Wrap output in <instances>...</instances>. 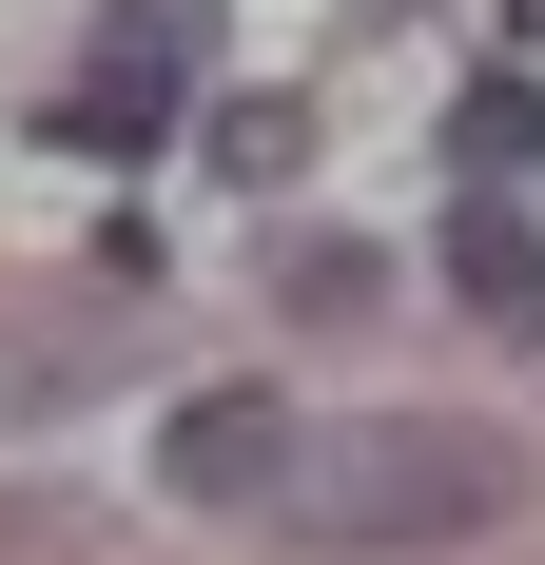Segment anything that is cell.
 I'll list each match as a JSON object with an SVG mask.
<instances>
[{"label":"cell","instance_id":"5","mask_svg":"<svg viewBox=\"0 0 545 565\" xmlns=\"http://www.w3.org/2000/svg\"><path fill=\"white\" fill-rule=\"evenodd\" d=\"M195 175H215V195H292V175H312V98H215L195 117Z\"/></svg>","mask_w":545,"mask_h":565},{"label":"cell","instance_id":"1","mask_svg":"<svg viewBox=\"0 0 545 565\" xmlns=\"http://www.w3.org/2000/svg\"><path fill=\"white\" fill-rule=\"evenodd\" d=\"M506 429H468V409H371V429H292V468H272V526H312V546H468V526H506Z\"/></svg>","mask_w":545,"mask_h":565},{"label":"cell","instance_id":"7","mask_svg":"<svg viewBox=\"0 0 545 565\" xmlns=\"http://www.w3.org/2000/svg\"><path fill=\"white\" fill-rule=\"evenodd\" d=\"M98 40H117V58H175V78H195V58H215V0H117Z\"/></svg>","mask_w":545,"mask_h":565},{"label":"cell","instance_id":"6","mask_svg":"<svg viewBox=\"0 0 545 565\" xmlns=\"http://www.w3.org/2000/svg\"><path fill=\"white\" fill-rule=\"evenodd\" d=\"M448 175H468V195L545 175V78H468V98H448Z\"/></svg>","mask_w":545,"mask_h":565},{"label":"cell","instance_id":"4","mask_svg":"<svg viewBox=\"0 0 545 565\" xmlns=\"http://www.w3.org/2000/svg\"><path fill=\"white\" fill-rule=\"evenodd\" d=\"M175 117H195V78H175V58H78V98H58V157H157Z\"/></svg>","mask_w":545,"mask_h":565},{"label":"cell","instance_id":"2","mask_svg":"<svg viewBox=\"0 0 545 565\" xmlns=\"http://www.w3.org/2000/svg\"><path fill=\"white\" fill-rule=\"evenodd\" d=\"M272 468H292V409H272V391H195L157 429V488H175V508H272Z\"/></svg>","mask_w":545,"mask_h":565},{"label":"cell","instance_id":"3","mask_svg":"<svg viewBox=\"0 0 545 565\" xmlns=\"http://www.w3.org/2000/svg\"><path fill=\"white\" fill-rule=\"evenodd\" d=\"M448 292H468L488 332L545 351V215H526V195H448Z\"/></svg>","mask_w":545,"mask_h":565},{"label":"cell","instance_id":"8","mask_svg":"<svg viewBox=\"0 0 545 565\" xmlns=\"http://www.w3.org/2000/svg\"><path fill=\"white\" fill-rule=\"evenodd\" d=\"M272 292H292V312H371V254H331V234H292V254H272Z\"/></svg>","mask_w":545,"mask_h":565}]
</instances>
